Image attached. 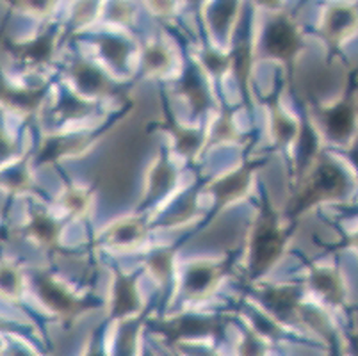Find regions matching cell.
<instances>
[{
  "label": "cell",
  "instance_id": "cell-6",
  "mask_svg": "<svg viewBox=\"0 0 358 356\" xmlns=\"http://www.w3.org/2000/svg\"><path fill=\"white\" fill-rule=\"evenodd\" d=\"M312 283H314L315 289L319 292L327 296L328 301L338 303L343 301L344 298V287L341 282V276H338L335 271L331 269H317L312 274Z\"/></svg>",
  "mask_w": 358,
  "mask_h": 356
},
{
  "label": "cell",
  "instance_id": "cell-19",
  "mask_svg": "<svg viewBox=\"0 0 358 356\" xmlns=\"http://www.w3.org/2000/svg\"><path fill=\"white\" fill-rule=\"evenodd\" d=\"M205 61H207V64H209L210 70H214V71H221L224 66H227V61H224L221 55L214 54V52H210V54L205 57Z\"/></svg>",
  "mask_w": 358,
  "mask_h": 356
},
{
  "label": "cell",
  "instance_id": "cell-14",
  "mask_svg": "<svg viewBox=\"0 0 358 356\" xmlns=\"http://www.w3.org/2000/svg\"><path fill=\"white\" fill-rule=\"evenodd\" d=\"M168 64V54L162 48L154 47L146 52V66L152 70H161Z\"/></svg>",
  "mask_w": 358,
  "mask_h": 356
},
{
  "label": "cell",
  "instance_id": "cell-5",
  "mask_svg": "<svg viewBox=\"0 0 358 356\" xmlns=\"http://www.w3.org/2000/svg\"><path fill=\"white\" fill-rule=\"evenodd\" d=\"M355 107L351 102H341L327 113V129L335 139H346L355 129Z\"/></svg>",
  "mask_w": 358,
  "mask_h": 356
},
{
  "label": "cell",
  "instance_id": "cell-24",
  "mask_svg": "<svg viewBox=\"0 0 358 356\" xmlns=\"http://www.w3.org/2000/svg\"><path fill=\"white\" fill-rule=\"evenodd\" d=\"M355 356H358V342H357V348H355Z\"/></svg>",
  "mask_w": 358,
  "mask_h": 356
},
{
  "label": "cell",
  "instance_id": "cell-2",
  "mask_svg": "<svg viewBox=\"0 0 358 356\" xmlns=\"http://www.w3.org/2000/svg\"><path fill=\"white\" fill-rule=\"evenodd\" d=\"M282 237L271 221H264L255 234L253 241V267L257 271H264L271 266L280 255Z\"/></svg>",
  "mask_w": 358,
  "mask_h": 356
},
{
  "label": "cell",
  "instance_id": "cell-21",
  "mask_svg": "<svg viewBox=\"0 0 358 356\" xmlns=\"http://www.w3.org/2000/svg\"><path fill=\"white\" fill-rule=\"evenodd\" d=\"M260 6H264V8H276V6L282 2V0H257Z\"/></svg>",
  "mask_w": 358,
  "mask_h": 356
},
{
  "label": "cell",
  "instance_id": "cell-15",
  "mask_svg": "<svg viewBox=\"0 0 358 356\" xmlns=\"http://www.w3.org/2000/svg\"><path fill=\"white\" fill-rule=\"evenodd\" d=\"M77 77H79L80 83L86 84L87 90H93V87H100L102 86V77H100L99 73H96L93 68L90 66H83L79 70V73H77Z\"/></svg>",
  "mask_w": 358,
  "mask_h": 356
},
{
  "label": "cell",
  "instance_id": "cell-4",
  "mask_svg": "<svg viewBox=\"0 0 358 356\" xmlns=\"http://www.w3.org/2000/svg\"><path fill=\"white\" fill-rule=\"evenodd\" d=\"M358 24L357 11L351 8H334L327 16V22H324V34L330 41L338 43L343 41L348 34H351L355 27Z\"/></svg>",
  "mask_w": 358,
  "mask_h": 356
},
{
  "label": "cell",
  "instance_id": "cell-7",
  "mask_svg": "<svg viewBox=\"0 0 358 356\" xmlns=\"http://www.w3.org/2000/svg\"><path fill=\"white\" fill-rule=\"evenodd\" d=\"M41 296H43V299L52 308L61 310V312H66L73 305L70 296L66 292H63L59 287H55L50 280H41Z\"/></svg>",
  "mask_w": 358,
  "mask_h": 356
},
{
  "label": "cell",
  "instance_id": "cell-25",
  "mask_svg": "<svg viewBox=\"0 0 358 356\" xmlns=\"http://www.w3.org/2000/svg\"><path fill=\"white\" fill-rule=\"evenodd\" d=\"M191 2H194V4H196V2H200V0H191Z\"/></svg>",
  "mask_w": 358,
  "mask_h": 356
},
{
  "label": "cell",
  "instance_id": "cell-23",
  "mask_svg": "<svg viewBox=\"0 0 358 356\" xmlns=\"http://www.w3.org/2000/svg\"><path fill=\"white\" fill-rule=\"evenodd\" d=\"M353 244H355V246H357V248H358V234H357V235H355V237H353Z\"/></svg>",
  "mask_w": 358,
  "mask_h": 356
},
{
  "label": "cell",
  "instance_id": "cell-10",
  "mask_svg": "<svg viewBox=\"0 0 358 356\" xmlns=\"http://www.w3.org/2000/svg\"><path fill=\"white\" fill-rule=\"evenodd\" d=\"M246 182H248V175L246 173L230 176V178H227V180H223L217 185V196H221L223 200H230V198L237 196L246 187Z\"/></svg>",
  "mask_w": 358,
  "mask_h": 356
},
{
  "label": "cell",
  "instance_id": "cell-20",
  "mask_svg": "<svg viewBox=\"0 0 358 356\" xmlns=\"http://www.w3.org/2000/svg\"><path fill=\"white\" fill-rule=\"evenodd\" d=\"M152 4L155 6V9H157L159 13H166V11H169V9L173 8L171 0H152Z\"/></svg>",
  "mask_w": 358,
  "mask_h": 356
},
{
  "label": "cell",
  "instance_id": "cell-3",
  "mask_svg": "<svg viewBox=\"0 0 358 356\" xmlns=\"http://www.w3.org/2000/svg\"><path fill=\"white\" fill-rule=\"evenodd\" d=\"M266 47L269 54L280 59H291L299 47V39L294 27L287 20H276L275 24L268 29L266 36Z\"/></svg>",
  "mask_w": 358,
  "mask_h": 356
},
{
  "label": "cell",
  "instance_id": "cell-18",
  "mask_svg": "<svg viewBox=\"0 0 358 356\" xmlns=\"http://www.w3.org/2000/svg\"><path fill=\"white\" fill-rule=\"evenodd\" d=\"M54 0H24V6L34 13H45Z\"/></svg>",
  "mask_w": 358,
  "mask_h": 356
},
{
  "label": "cell",
  "instance_id": "cell-13",
  "mask_svg": "<svg viewBox=\"0 0 358 356\" xmlns=\"http://www.w3.org/2000/svg\"><path fill=\"white\" fill-rule=\"evenodd\" d=\"M52 50V41L50 38H40L36 39L34 43L29 45L27 50H25V55L31 59H36V61H41V59L47 57Z\"/></svg>",
  "mask_w": 358,
  "mask_h": 356
},
{
  "label": "cell",
  "instance_id": "cell-11",
  "mask_svg": "<svg viewBox=\"0 0 358 356\" xmlns=\"http://www.w3.org/2000/svg\"><path fill=\"white\" fill-rule=\"evenodd\" d=\"M100 47H102V52L107 55V57L113 61V63H116L118 66H122L123 61H125L127 54H129V50H127V45L123 43V41H120V39H115V38H103L102 41H100Z\"/></svg>",
  "mask_w": 358,
  "mask_h": 356
},
{
  "label": "cell",
  "instance_id": "cell-22",
  "mask_svg": "<svg viewBox=\"0 0 358 356\" xmlns=\"http://www.w3.org/2000/svg\"><path fill=\"white\" fill-rule=\"evenodd\" d=\"M351 161L355 162V166H357V169H358V143L355 145V148L351 150Z\"/></svg>",
  "mask_w": 358,
  "mask_h": 356
},
{
  "label": "cell",
  "instance_id": "cell-16",
  "mask_svg": "<svg viewBox=\"0 0 358 356\" xmlns=\"http://www.w3.org/2000/svg\"><path fill=\"white\" fill-rule=\"evenodd\" d=\"M32 230L40 235L41 239L48 241V239H52V237H54L55 225L52 223L50 220H47V218H38V220L34 221V225H32Z\"/></svg>",
  "mask_w": 358,
  "mask_h": 356
},
{
  "label": "cell",
  "instance_id": "cell-8",
  "mask_svg": "<svg viewBox=\"0 0 358 356\" xmlns=\"http://www.w3.org/2000/svg\"><path fill=\"white\" fill-rule=\"evenodd\" d=\"M236 0H220L214 6V9L210 11V22L217 32H224V29L229 27V24L234 20V15H236Z\"/></svg>",
  "mask_w": 358,
  "mask_h": 356
},
{
  "label": "cell",
  "instance_id": "cell-1",
  "mask_svg": "<svg viewBox=\"0 0 358 356\" xmlns=\"http://www.w3.org/2000/svg\"><path fill=\"white\" fill-rule=\"evenodd\" d=\"M346 187L348 182L344 173L331 162H324L315 171L310 185H308L303 198H301V205L308 207V205L317 204L321 200L337 198V196L344 194Z\"/></svg>",
  "mask_w": 358,
  "mask_h": 356
},
{
  "label": "cell",
  "instance_id": "cell-12",
  "mask_svg": "<svg viewBox=\"0 0 358 356\" xmlns=\"http://www.w3.org/2000/svg\"><path fill=\"white\" fill-rule=\"evenodd\" d=\"M134 290L129 282H122L118 285V294H116V308H118V312H129V310L134 308Z\"/></svg>",
  "mask_w": 358,
  "mask_h": 356
},
{
  "label": "cell",
  "instance_id": "cell-17",
  "mask_svg": "<svg viewBox=\"0 0 358 356\" xmlns=\"http://www.w3.org/2000/svg\"><path fill=\"white\" fill-rule=\"evenodd\" d=\"M16 285H18V280L13 271H0V289L11 292V290H16Z\"/></svg>",
  "mask_w": 358,
  "mask_h": 356
},
{
  "label": "cell",
  "instance_id": "cell-9",
  "mask_svg": "<svg viewBox=\"0 0 358 356\" xmlns=\"http://www.w3.org/2000/svg\"><path fill=\"white\" fill-rule=\"evenodd\" d=\"M214 278H216V271L213 267L196 266L187 274V289L193 290V292L203 290L213 283Z\"/></svg>",
  "mask_w": 358,
  "mask_h": 356
}]
</instances>
